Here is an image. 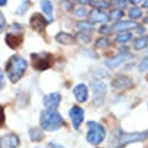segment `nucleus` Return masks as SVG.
Here are the masks:
<instances>
[{
  "mask_svg": "<svg viewBox=\"0 0 148 148\" xmlns=\"http://www.w3.org/2000/svg\"><path fill=\"white\" fill-rule=\"evenodd\" d=\"M147 138H148V131L126 133L123 130L118 128L112 134V136L110 138L109 143H108V148H121V147H124L128 143H132V142L143 141Z\"/></svg>",
  "mask_w": 148,
  "mask_h": 148,
  "instance_id": "f257e3e1",
  "label": "nucleus"
},
{
  "mask_svg": "<svg viewBox=\"0 0 148 148\" xmlns=\"http://www.w3.org/2000/svg\"><path fill=\"white\" fill-rule=\"evenodd\" d=\"M27 60L18 56V54H13L6 64V73L8 75V79L12 83H16L24 74L27 69Z\"/></svg>",
  "mask_w": 148,
  "mask_h": 148,
  "instance_id": "f03ea898",
  "label": "nucleus"
},
{
  "mask_svg": "<svg viewBox=\"0 0 148 148\" xmlns=\"http://www.w3.org/2000/svg\"><path fill=\"white\" fill-rule=\"evenodd\" d=\"M39 123L45 131H57L64 125V119L56 110H44L40 113Z\"/></svg>",
  "mask_w": 148,
  "mask_h": 148,
  "instance_id": "7ed1b4c3",
  "label": "nucleus"
},
{
  "mask_svg": "<svg viewBox=\"0 0 148 148\" xmlns=\"http://www.w3.org/2000/svg\"><path fill=\"white\" fill-rule=\"evenodd\" d=\"M88 133H87V141L90 145L97 146L99 145L105 138V128L97 121H88Z\"/></svg>",
  "mask_w": 148,
  "mask_h": 148,
  "instance_id": "20e7f679",
  "label": "nucleus"
},
{
  "mask_svg": "<svg viewBox=\"0 0 148 148\" xmlns=\"http://www.w3.org/2000/svg\"><path fill=\"white\" fill-rule=\"evenodd\" d=\"M30 58H31L34 68L37 71H45V69L50 68L53 62V56L49 52L31 53Z\"/></svg>",
  "mask_w": 148,
  "mask_h": 148,
  "instance_id": "39448f33",
  "label": "nucleus"
},
{
  "mask_svg": "<svg viewBox=\"0 0 148 148\" xmlns=\"http://www.w3.org/2000/svg\"><path fill=\"white\" fill-rule=\"evenodd\" d=\"M10 32L6 34V43L10 49H17L22 42H23V35H22V27L17 23L10 24Z\"/></svg>",
  "mask_w": 148,
  "mask_h": 148,
  "instance_id": "423d86ee",
  "label": "nucleus"
},
{
  "mask_svg": "<svg viewBox=\"0 0 148 148\" xmlns=\"http://www.w3.org/2000/svg\"><path fill=\"white\" fill-rule=\"evenodd\" d=\"M29 23H30V27L38 34H43L45 31V28L49 23V21L46 20V17H44L40 13H34L31 16H30V20H29Z\"/></svg>",
  "mask_w": 148,
  "mask_h": 148,
  "instance_id": "0eeeda50",
  "label": "nucleus"
},
{
  "mask_svg": "<svg viewBox=\"0 0 148 148\" xmlns=\"http://www.w3.org/2000/svg\"><path fill=\"white\" fill-rule=\"evenodd\" d=\"M92 88V95H94V102L95 104H102L104 101V97L106 95V84L102 81H92L91 82Z\"/></svg>",
  "mask_w": 148,
  "mask_h": 148,
  "instance_id": "6e6552de",
  "label": "nucleus"
},
{
  "mask_svg": "<svg viewBox=\"0 0 148 148\" xmlns=\"http://www.w3.org/2000/svg\"><path fill=\"white\" fill-rule=\"evenodd\" d=\"M133 58V56L128 52H125V53H118L111 58H108L105 60V65L110 68H114V67H118L119 65L124 64L125 61H128Z\"/></svg>",
  "mask_w": 148,
  "mask_h": 148,
  "instance_id": "1a4fd4ad",
  "label": "nucleus"
},
{
  "mask_svg": "<svg viewBox=\"0 0 148 148\" xmlns=\"http://www.w3.org/2000/svg\"><path fill=\"white\" fill-rule=\"evenodd\" d=\"M69 117H71V120H72L74 128L79 130V127L82 124L83 118H84V111L82 108H80L77 105H73L69 110Z\"/></svg>",
  "mask_w": 148,
  "mask_h": 148,
  "instance_id": "9d476101",
  "label": "nucleus"
},
{
  "mask_svg": "<svg viewBox=\"0 0 148 148\" xmlns=\"http://www.w3.org/2000/svg\"><path fill=\"white\" fill-rule=\"evenodd\" d=\"M60 101H61V96L59 92H51L44 96L43 104L47 110H56L60 104Z\"/></svg>",
  "mask_w": 148,
  "mask_h": 148,
  "instance_id": "9b49d317",
  "label": "nucleus"
},
{
  "mask_svg": "<svg viewBox=\"0 0 148 148\" xmlns=\"http://www.w3.org/2000/svg\"><path fill=\"white\" fill-rule=\"evenodd\" d=\"M139 27L138 22L132 21V20H125V21H118L112 25L113 31H128L131 29H136Z\"/></svg>",
  "mask_w": 148,
  "mask_h": 148,
  "instance_id": "f8f14e48",
  "label": "nucleus"
},
{
  "mask_svg": "<svg viewBox=\"0 0 148 148\" xmlns=\"http://www.w3.org/2000/svg\"><path fill=\"white\" fill-rule=\"evenodd\" d=\"M20 145V139L14 133H8L1 139V148H16Z\"/></svg>",
  "mask_w": 148,
  "mask_h": 148,
  "instance_id": "ddd939ff",
  "label": "nucleus"
},
{
  "mask_svg": "<svg viewBox=\"0 0 148 148\" xmlns=\"http://www.w3.org/2000/svg\"><path fill=\"white\" fill-rule=\"evenodd\" d=\"M73 94H74L75 99L79 103H83V102H86L88 99V88L83 83L76 84L74 87V89H73Z\"/></svg>",
  "mask_w": 148,
  "mask_h": 148,
  "instance_id": "4468645a",
  "label": "nucleus"
},
{
  "mask_svg": "<svg viewBox=\"0 0 148 148\" xmlns=\"http://www.w3.org/2000/svg\"><path fill=\"white\" fill-rule=\"evenodd\" d=\"M89 18H90V22L91 23H105L109 20V15L105 12L101 10V9L92 8L90 10Z\"/></svg>",
  "mask_w": 148,
  "mask_h": 148,
  "instance_id": "2eb2a0df",
  "label": "nucleus"
},
{
  "mask_svg": "<svg viewBox=\"0 0 148 148\" xmlns=\"http://www.w3.org/2000/svg\"><path fill=\"white\" fill-rule=\"evenodd\" d=\"M132 84V80L126 76V75H118L113 79L112 81V86L118 89V90H123V89H126L127 87H130Z\"/></svg>",
  "mask_w": 148,
  "mask_h": 148,
  "instance_id": "dca6fc26",
  "label": "nucleus"
},
{
  "mask_svg": "<svg viewBox=\"0 0 148 148\" xmlns=\"http://www.w3.org/2000/svg\"><path fill=\"white\" fill-rule=\"evenodd\" d=\"M40 8L45 14V17L49 22L53 21V5L50 0H40Z\"/></svg>",
  "mask_w": 148,
  "mask_h": 148,
  "instance_id": "f3484780",
  "label": "nucleus"
},
{
  "mask_svg": "<svg viewBox=\"0 0 148 148\" xmlns=\"http://www.w3.org/2000/svg\"><path fill=\"white\" fill-rule=\"evenodd\" d=\"M56 40L62 45H73L75 43V37L68 32H58L56 35Z\"/></svg>",
  "mask_w": 148,
  "mask_h": 148,
  "instance_id": "a211bd4d",
  "label": "nucleus"
},
{
  "mask_svg": "<svg viewBox=\"0 0 148 148\" xmlns=\"http://www.w3.org/2000/svg\"><path fill=\"white\" fill-rule=\"evenodd\" d=\"M147 46H148V36L147 35L140 36V37L135 38L133 42V49L136 51H141V50L146 49Z\"/></svg>",
  "mask_w": 148,
  "mask_h": 148,
  "instance_id": "6ab92c4d",
  "label": "nucleus"
},
{
  "mask_svg": "<svg viewBox=\"0 0 148 148\" xmlns=\"http://www.w3.org/2000/svg\"><path fill=\"white\" fill-rule=\"evenodd\" d=\"M132 32L131 31H120L114 37V42L116 43H120V44H125L127 42H130L132 39Z\"/></svg>",
  "mask_w": 148,
  "mask_h": 148,
  "instance_id": "aec40b11",
  "label": "nucleus"
},
{
  "mask_svg": "<svg viewBox=\"0 0 148 148\" xmlns=\"http://www.w3.org/2000/svg\"><path fill=\"white\" fill-rule=\"evenodd\" d=\"M142 14H143V13H142V9H141L140 7H138V6L130 7L128 13H127L128 17H130L132 21H135V20H138V18L142 17Z\"/></svg>",
  "mask_w": 148,
  "mask_h": 148,
  "instance_id": "412c9836",
  "label": "nucleus"
},
{
  "mask_svg": "<svg viewBox=\"0 0 148 148\" xmlns=\"http://www.w3.org/2000/svg\"><path fill=\"white\" fill-rule=\"evenodd\" d=\"M29 136L31 141H40L44 138V133L40 128H31L29 131Z\"/></svg>",
  "mask_w": 148,
  "mask_h": 148,
  "instance_id": "4be33fe9",
  "label": "nucleus"
},
{
  "mask_svg": "<svg viewBox=\"0 0 148 148\" xmlns=\"http://www.w3.org/2000/svg\"><path fill=\"white\" fill-rule=\"evenodd\" d=\"M90 5H91L94 8L101 9V10L110 7V2L106 1V0H91V1H90Z\"/></svg>",
  "mask_w": 148,
  "mask_h": 148,
  "instance_id": "5701e85b",
  "label": "nucleus"
},
{
  "mask_svg": "<svg viewBox=\"0 0 148 148\" xmlns=\"http://www.w3.org/2000/svg\"><path fill=\"white\" fill-rule=\"evenodd\" d=\"M76 27L80 29V31H92L94 30V27H92V23L90 21H79L76 23Z\"/></svg>",
  "mask_w": 148,
  "mask_h": 148,
  "instance_id": "b1692460",
  "label": "nucleus"
},
{
  "mask_svg": "<svg viewBox=\"0 0 148 148\" xmlns=\"http://www.w3.org/2000/svg\"><path fill=\"white\" fill-rule=\"evenodd\" d=\"M123 15H124L123 9L113 8V9H111V10H110V13H109V18H111V20H113V21H117V22H118V21L123 17Z\"/></svg>",
  "mask_w": 148,
  "mask_h": 148,
  "instance_id": "393cba45",
  "label": "nucleus"
},
{
  "mask_svg": "<svg viewBox=\"0 0 148 148\" xmlns=\"http://www.w3.org/2000/svg\"><path fill=\"white\" fill-rule=\"evenodd\" d=\"M110 40H109V38H106V37H99L98 39H96V42H95V44H94V46L96 47V49H104V47H108V46H110Z\"/></svg>",
  "mask_w": 148,
  "mask_h": 148,
  "instance_id": "a878e982",
  "label": "nucleus"
},
{
  "mask_svg": "<svg viewBox=\"0 0 148 148\" xmlns=\"http://www.w3.org/2000/svg\"><path fill=\"white\" fill-rule=\"evenodd\" d=\"M76 38H77L81 43H83V44H88V43L90 42V39H91V37L89 36V34L86 32V31H79V32L76 34Z\"/></svg>",
  "mask_w": 148,
  "mask_h": 148,
  "instance_id": "bb28decb",
  "label": "nucleus"
},
{
  "mask_svg": "<svg viewBox=\"0 0 148 148\" xmlns=\"http://www.w3.org/2000/svg\"><path fill=\"white\" fill-rule=\"evenodd\" d=\"M88 14V10L84 6H81V7H77L73 10V15L76 16V17H86Z\"/></svg>",
  "mask_w": 148,
  "mask_h": 148,
  "instance_id": "cd10ccee",
  "label": "nucleus"
},
{
  "mask_svg": "<svg viewBox=\"0 0 148 148\" xmlns=\"http://www.w3.org/2000/svg\"><path fill=\"white\" fill-rule=\"evenodd\" d=\"M29 5H30V0H21V3L16 10L17 14H23L24 12H27V9L29 8Z\"/></svg>",
  "mask_w": 148,
  "mask_h": 148,
  "instance_id": "c85d7f7f",
  "label": "nucleus"
},
{
  "mask_svg": "<svg viewBox=\"0 0 148 148\" xmlns=\"http://www.w3.org/2000/svg\"><path fill=\"white\" fill-rule=\"evenodd\" d=\"M110 3L113 5L118 9H124L127 7V0H111Z\"/></svg>",
  "mask_w": 148,
  "mask_h": 148,
  "instance_id": "c756f323",
  "label": "nucleus"
},
{
  "mask_svg": "<svg viewBox=\"0 0 148 148\" xmlns=\"http://www.w3.org/2000/svg\"><path fill=\"white\" fill-rule=\"evenodd\" d=\"M98 31H99L101 35H103V36H108V35H110V34L113 31V29H112V27L104 24V25H102V27L98 29Z\"/></svg>",
  "mask_w": 148,
  "mask_h": 148,
  "instance_id": "7c9ffc66",
  "label": "nucleus"
},
{
  "mask_svg": "<svg viewBox=\"0 0 148 148\" xmlns=\"http://www.w3.org/2000/svg\"><path fill=\"white\" fill-rule=\"evenodd\" d=\"M139 69H140L141 72L148 71V57H145V58L141 60V62L139 64Z\"/></svg>",
  "mask_w": 148,
  "mask_h": 148,
  "instance_id": "2f4dec72",
  "label": "nucleus"
},
{
  "mask_svg": "<svg viewBox=\"0 0 148 148\" xmlns=\"http://www.w3.org/2000/svg\"><path fill=\"white\" fill-rule=\"evenodd\" d=\"M5 27H6V18H5L3 14L0 12V32H2V31H3Z\"/></svg>",
  "mask_w": 148,
  "mask_h": 148,
  "instance_id": "473e14b6",
  "label": "nucleus"
},
{
  "mask_svg": "<svg viewBox=\"0 0 148 148\" xmlns=\"http://www.w3.org/2000/svg\"><path fill=\"white\" fill-rule=\"evenodd\" d=\"M3 120H5V113H3L2 106H0V126L3 124Z\"/></svg>",
  "mask_w": 148,
  "mask_h": 148,
  "instance_id": "72a5a7b5",
  "label": "nucleus"
},
{
  "mask_svg": "<svg viewBox=\"0 0 148 148\" xmlns=\"http://www.w3.org/2000/svg\"><path fill=\"white\" fill-rule=\"evenodd\" d=\"M47 148H65V147H62V146H60V145H58V143H53V142H50Z\"/></svg>",
  "mask_w": 148,
  "mask_h": 148,
  "instance_id": "f704fd0d",
  "label": "nucleus"
},
{
  "mask_svg": "<svg viewBox=\"0 0 148 148\" xmlns=\"http://www.w3.org/2000/svg\"><path fill=\"white\" fill-rule=\"evenodd\" d=\"M3 86H5V79H3V74H2V72H1V69H0V89H1Z\"/></svg>",
  "mask_w": 148,
  "mask_h": 148,
  "instance_id": "c9c22d12",
  "label": "nucleus"
},
{
  "mask_svg": "<svg viewBox=\"0 0 148 148\" xmlns=\"http://www.w3.org/2000/svg\"><path fill=\"white\" fill-rule=\"evenodd\" d=\"M145 32V28L142 27V25H139L138 28H136V34L138 35H141V34H143ZM141 36H143V35H141Z\"/></svg>",
  "mask_w": 148,
  "mask_h": 148,
  "instance_id": "e433bc0d",
  "label": "nucleus"
},
{
  "mask_svg": "<svg viewBox=\"0 0 148 148\" xmlns=\"http://www.w3.org/2000/svg\"><path fill=\"white\" fill-rule=\"evenodd\" d=\"M90 1H91V0H77V2H79V3H82V5H87V3L90 5Z\"/></svg>",
  "mask_w": 148,
  "mask_h": 148,
  "instance_id": "4c0bfd02",
  "label": "nucleus"
},
{
  "mask_svg": "<svg viewBox=\"0 0 148 148\" xmlns=\"http://www.w3.org/2000/svg\"><path fill=\"white\" fill-rule=\"evenodd\" d=\"M131 3H133V5H138V3H140V2H142L143 0H128Z\"/></svg>",
  "mask_w": 148,
  "mask_h": 148,
  "instance_id": "58836bf2",
  "label": "nucleus"
},
{
  "mask_svg": "<svg viewBox=\"0 0 148 148\" xmlns=\"http://www.w3.org/2000/svg\"><path fill=\"white\" fill-rule=\"evenodd\" d=\"M142 7L148 9V0H143V1H142Z\"/></svg>",
  "mask_w": 148,
  "mask_h": 148,
  "instance_id": "ea45409f",
  "label": "nucleus"
},
{
  "mask_svg": "<svg viewBox=\"0 0 148 148\" xmlns=\"http://www.w3.org/2000/svg\"><path fill=\"white\" fill-rule=\"evenodd\" d=\"M7 1H8V0H0V7L5 6V5L7 3Z\"/></svg>",
  "mask_w": 148,
  "mask_h": 148,
  "instance_id": "a19ab883",
  "label": "nucleus"
},
{
  "mask_svg": "<svg viewBox=\"0 0 148 148\" xmlns=\"http://www.w3.org/2000/svg\"><path fill=\"white\" fill-rule=\"evenodd\" d=\"M143 22H145V23H148V16H146V17L143 18Z\"/></svg>",
  "mask_w": 148,
  "mask_h": 148,
  "instance_id": "79ce46f5",
  "label": "nucleus"
},
{
  "mask_svg": "<svg viewBox=\"0 0 148 148\" xmlns=\"http://www.w3.org/2000/svg\"><path fill=\"white\" fill-rule=\"evenodd\" d=\"M0 143H1V139H0ZM0 148H1V146H0Z\"/></svg>",
  "mask_w": 148,
  "mask_h": 148,
  "instance_id": "37998d69",
  "label": "nucleus"
}]
</instances>
